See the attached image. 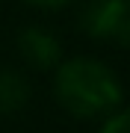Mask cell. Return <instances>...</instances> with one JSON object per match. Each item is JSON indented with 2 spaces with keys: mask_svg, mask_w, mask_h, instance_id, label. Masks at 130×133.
I'll list each match as a JSON object with an SVG mask.
<instances>
[{
  "mask_svg": "<svg viewBox=\"0 0 130 133\" xmlns=\"http://www.w3.org/2000/svg\"><path fill=\"white\" fill-rule=\"evenodd\" d=\"M18 53L30 68H39V71H53V68L62 62V44L53 30L42 27V24H27L18 30Z\"/></svg>",
  "mask_w": 130,
  "mask_h": 133,
  "instance_id": "cell-3",
  "label": "cell"
},
{
  "mask_svg": "<svg viewBox=\"0 0 130 133\" xmlns=\"http://www.w3.org/2000/svg\"><path fill=\"white\" fill-rule=\"evenodd\" d=\"M53 95L68 115L80 121H98L124 104L121 77L95 56H71L53 68Z\"/></svg>",
  "mask_w": 130,
  "mask_h": 133,
  "instance_id": "cell-1",
  "label": "cell"
},
{
  "mask_svg": "<svg viewBox=\"0 0 130 133\" xmlns=\"http://www.w3.org/2000/svg\"><path fill=\"white\" fill-rule=\"evenodd\" d=\"M127 42H130V33H127Z\"/></svg>",
  "mask_w": 130,
  "mask_h": 133,
  "instance_id": "cell-7",
  "label": "cell"
},
{
  "mask_svg": "<svg viewBox=\"0 0 130 133\" xmlns=\"http://www.w3.org/2000/svg\"><path fill=\"white\" fill-rule=\"evenodd\" d=\"M80 24L95 42H121L130 33V0H89Z\"/></svg>",
  "mask_w": 130,
  "mask_h": 133,
  "instance_id": "cell-2",
  "label": "cell"
},
{
  "mask_svg": "<svg viewBox=\"0 0 130 133\" xmlns=\"http://www.w3.org/2000/svg\"><path fill=\"white\" fill-rule=\"evenodd\" d=\"M98 133H130V107H118L115 112H110Z\"/></svg>",
  "mask_w": 130,
  "mask_h": 133,
  "instance_id": "cell-5",
  "label": "cell"
},
{
  "mask_svg": "<svg viewBox=\"0 0 130 133\" xmlns=\"http://www.w3.org/2000/svg\"><path fill=\"white\" fill-rule=\"evenodd\" d=\"M27 6H33V9H65L68 3H74V0H24Z\"/></svg>",
  "mask_w": 130,
  "mask_h": 133,
  "instance_id": "cell-6",
  "label": "cell"
},
{
  "mask_svg": "<svg viewBox=\"0 0 130 133\" xmlns=\"http://www.w3.org/2000/svg\"><path fill=\"white\" fill-rule=\"evenodd\" d=\"M30 80L15 68H0V112L15 115L30 104Z\"/></svg>",
  "mask_w": 130,
  "mask_h": 133,
  "instance_id": "cell-4",
  "label": "cell"
}]
</instances>
